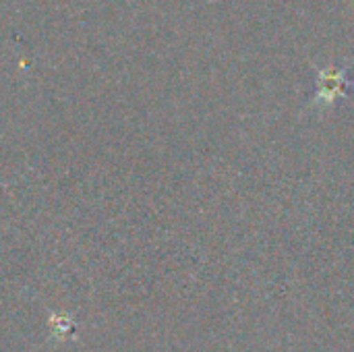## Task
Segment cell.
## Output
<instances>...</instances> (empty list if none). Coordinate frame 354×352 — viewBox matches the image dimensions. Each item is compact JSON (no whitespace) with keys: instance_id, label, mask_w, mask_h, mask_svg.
<instances>
[{"instance_id":"obj_1","label":"cell","mask_w":354,"mask_h":352,"mask_svg":"<svg viewBox=\"0 0 354 352\" xmlns=\"http://www.w3.org/2000/svg\"><path fill=\"white\" fill-rule=\"evenodd\" d=\"M351 85V81L344 77V68H332V71H324L317 77V104H332L338 95H344L346 87Z\"/></svg>"}]
</instances>
